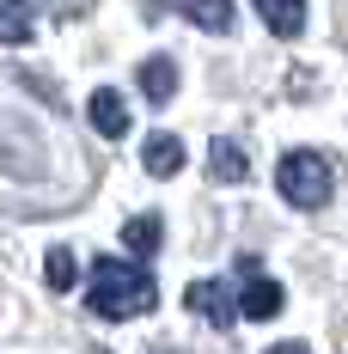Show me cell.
<instances>
[{"instance_id": "6da1fadb", "label": "cell", "mask_w": 348, "mask_h": 354, "mask_svg": "<svg viewBox=\"0 0 348 354\" xmlns=\"http://www.w3.org/2000/svg\"><path fill=\"white\" fill-rule=\"evenodd\" d=\"M86 306H92V318H140V312H153L159 306V281L135 269V263H116V257H98L92 263V287H86Z\"/></svg>"}, {"instance_id": "7a4b0ae2", "label": "cell", "mask_w": 348, "mask_h": 354, "mask_svg": "<svg viewBox=\"0 0 348 354\" xmlns=\"http://www.w3.org/2000/svg\"><path fill=\"white\" fill-rule=\"evenodd\" d=\"M275 183H281V196H287L293 208H324L330 189H336V177H330V159H324V153H287L281 171H275Z\"/></svg>"}, {"instance_id": "3957f363", "label": "cell", "mask_w": 348, "mask_h": 354, "mask_svg": "<svg viewBox=\"0 0 348 354\" xmlns=\"http://www.w3.org/2000/svg\"><path fill=\"white\" fill-rule=\"evenodd\" d=\"M239 269H244V287H239V312H244V318H257V324H269V318L281 312V287L269 281V275H257V263H250V257H244Z\"/></svg>"}, {"instance_id": "277c9868", "label": "cell", "mask_w": 348, "mask_h": 354, "mask_svg": "<svg viewBox=\"0 0 348 354\" xmlns=\"http://www.w3.org/2000/svg\"><path fill=\"white\" fill-rule=\"evenodd\" d=\"M183 299H190V312H196V318H208L214 330H232V318H239V312H232L226 281H190V293H183Z\"/></svg>"}, {"instance_id": "5b68a950", "label": "cell", "mask_w": 348, "mask_h": 354, "mask_svg": "<svg viewBox=\"0 0 348 354\" xmlns=\"http://www.w3.org/2000/svg\"><path fill=\"white\" fill-rule=\"evenodd\" d=\"M86 116H92V129H98V135H110V141H122V135H129V98H122V92H110V86H98V92H92Z\"/></svg>"}, {"instance_id": "8992f818", "label": "cell", "mask_w": 348, "mask_h": 354, "mask_svg": "<svg viewBox=\"0 0 348 354\" xmlns=\"http://www.w3.org/2000/svg\"><path fill=\"white\" fill-rule=\"evenodd\" d=\"M159 6L183 12V19L202 25V31H232V0H159Z\"/></svg>"}, {"instance_id": "52a82bcc", "label": "cell", "mask_w": 348, "mask_h": 354, "mask_svg": "<svg viewBox=\"0 0 348 354\" xmlns=\"http://www.w3.org/2000/svg\"><path fill=\"white\" fill-rule=\"evenodd\" d=\"M257 12H263V25L275 37H300L306 31V0H250Z\"/></svg>"}, {"instance_id": "ba28073f", "label": "cell", "mask_w": 348, "mask_h": 354, "mask_svg": "<svg viewBox=\"0 0 348 354\" xmlns=\"http://www.w3.org/2000/svg\"><path fill=\"white\" fill-rule=\"evenodd\" d=\"M140 92H147L153 104H172V92H177L172 55H147V62H140Z\"/></svg>"}, {"instance_id": "9c48e42d", "label": "cell", "mask_w": 348, "mask_h": 354, "mask_svg": "<svg viewBox=\"0 0 348 354\" xmlns=\"http://www.w3.org/2000/svg\"><path fill=\"white\" fill-rule=\"evenodd\" d=\"M244 171H250V159H244L239 141H214L208 147V177H220V183H244Z\"/></svg>"}, {"instance_id": "30bf717a", "label": "cell", "mask_w": 348, "mask_h": 354, "mask_svg": "<svg viewBox=\"0 0 348 354\" xmlns=\"http://www.w3.org/2000/svg\"><path fill=\"white\" fill-rule=\"evenodd\" d=\"M140 159H147L153 177H172L177 165H183V141H177V135H147V153H140Z\"/></svg>"}, {"instance_id": "8fae6325", "label": "cell", "mask_w": 348, "mask_h": 354, "mask_svg": "<svg viewBox=\"0 0 348 354\" xmlns=\"http://www.w3.org/2000/svg\"><path fill=\"white\" fill-rule=\"evenodd\" d=\"M31 0H0V43H31Z\"/></svg>"}, {"instance_id": "7c38bea8", "label": "cell", "mask_w": 348, "mask_h": 354, "mask_svg": "<svg viewBox=\"0 0 348 354\" xmlns=\"http://www.w3.org/2000/svg\"><path fill=\"white\" fill-rule=\"evenodd\" d=\"M159 239H165V226H159L153 214H135V220L122 226V245L135 250V257H153V250H159Z\"/></svg>"}, {"instance_id": "4fadbf2b", "label": "cell", "mask_w": 348, "mask_h": 354, "mask_svg": "<svg viewBox=\"0 0 348 354\" xmlns=\"http://www.w3.org/2000/svg\"><path fill=\"white\" fill-rule=\"evenodd\" d=\"M43 275H49V287H55V293H68V287L80 281V263H73V250H68V245L49 250V257H43Z\"/></svg>"}, {"instance_id": "5bb4252c", "label": "cell", "mask_w": 348, "mask_h": 354, "mask_svg": "<svg viewBox=\"0 0 348 354\" xmlns=\"http://www.w3.org/2000/svg\"><path fill=\"white\" fill-rule=\"evenodd\" d=\"M269 354H312V348H306V342H275Z\"/></svg>"}]
</instances>
